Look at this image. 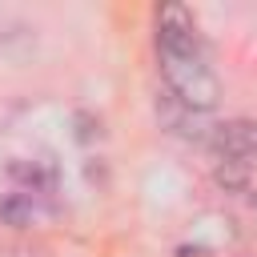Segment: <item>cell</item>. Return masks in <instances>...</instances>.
Instances as JSON below:
<instances>
[{
  "label": "cell",
  "mask_w": 257,
  "mask_h": 257,
  "mask_svg": "<svg viewBox=\"0 0 257 257\" xmlns=\"http://www.w3.org/2000/svg\"><path fill=\"white\" fill-rule=\"evenodd\" d=\"M209 149L217 153L221 165H241V169H253L257 165V120H225V124H213V137H209Z\"/></svg>",
  "instance_id": "7a4b0ae2"
},
{
  "label": "cell",
  "mask_w": 257,
  "mask_h": 257,
  "mask_svg": "<svg viewBox=\"0 0 257 257\" xmlns=\"http://www.w3.org/2000/svg\"><path fill=\"white\" fill-rule=\"evenodd\" d=\"M157 56H161V76L173 100H181L193 112H209L221 100V80L209 64V52L197 36L189 8L165 4L157 12Z\"/></svg>",
  "instance_id": "6da1fadb"
}]
</instances>
